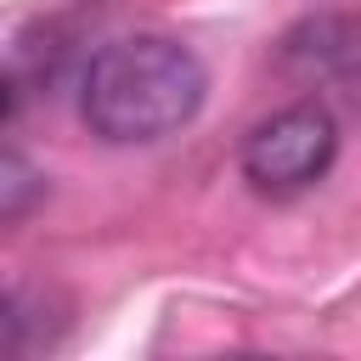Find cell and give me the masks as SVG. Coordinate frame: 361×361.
Listing matches in <instances>:
<instances>
[{
  "mask_svg": "<svg viewBox=\"0 0 361 361\" xmlns=\"http://www.w3.org/2000/svg\"><path fill=\"white\" fill-rule=\"evenodd\" d=\"M34 180H39V175L23 164V152H6V158H0V192H6V203H0V209H6V220H23L28 197L39 192Z\"/></svg>",
  "mask_w": 361,
  "mask_h": 361,
  "instance_id": "obj_3",
  "label": "cell"
},
{
  "mask_svg": "<svg viewBox=\"0 0 361 361\" xmlns=\"http://www.w3.org/2000/svg\"><path fill=\"white\" fill-rule=\"evenodd\" d=\"M338 158V124L322 102H293L243 135V175L254 192L288 197L316 186Z\"/></svg>",
  "mask_w": 361,
  "mask_h": 361,
  "instance_id": "obj_2",
  "label": "cell"
},
{
  "mask_svg": "<svg viewBox=\"0 0 361 361\" xmlns=\"http://www.w3.org/2000/svg\"><path fill=\"white\" fill-rule=\"evenodd\" d=\"M203 96H209V73L192 45L169 34H130L90 56L79 113L90 135L113 147H135V141H164L186 130Z\"/></svg>",
  "mask_w": 361,
  "mask_h": 361,
  "instance_id": "obj_1",
  "label": "cell"
}]
</instances>
